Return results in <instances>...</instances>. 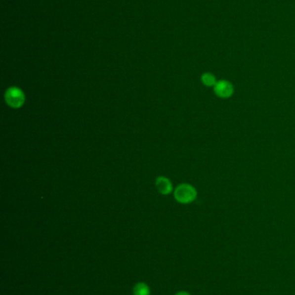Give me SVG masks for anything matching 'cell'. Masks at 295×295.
Instances as JSON below:
<instances>
[{"label":"cell","instance_id":"8992f818","mask_svg":"<svg viewBox=\"0 0 295 295\" xmlns=\"http://www.w3.org/2000/svg\"><path fill=\"white\" fill-rule=\"evenodd\" d=\"M202 83L208 87H214L217 82L215 76L211 73H205L201 76Z\"/></svg>","mask_w":295,"mask_h":295},{"label":"cell","instance_id":"277c9868","mask_svg":"<svg viewBox=\"0 0 295 295\" xmlns=\"http://www.w3.org/2000/svg\"><path fill=\"white\" fill-rule=\"evenodd\" d=\"M156 188L158 192L163 195H168L172 192V185L169 179L164 176H160L156 180Z\"/></svg>","mask_w":295,"mask_h":295},{"label":"cell","instance_id":"5b68a950","mask_svg":"<svg viewBox=\"0 0 295 295\" xmlns=\"http://www.w3.org/2000/svg\"><path fill=\"white\" fill-rule=\"evenodd\" d=\"M133 295H151L149 286L145 282H138L132 289Z\"/></svg>","mask_w":295,"mask_h":295},{"label":"cell","instance_id":"3957f363","mask_svg":"<svg viewBox=\"0 0 295 295\" xmlns=\"http://www.w3.org/2000/svg\"><path fill=\"white\" fill-rule=\"evenodd\" d=\"M214 92L217 96L222 99H229L234 93V86L228 80L221 79L218 80L214 86Z\"/></svg>","mask_w":295,"mask_h":295},{"label":"cell","instance_id":"52a82bcc","mask_svg":"<svg viewBox=\"0 0 295 295\" xmlns=\"http://www.w3.org/2000/svg\"><path fill=\"white\" fill-rule=\"evenodd\" d=\"M175 295H191V294L186 291H180V292H177Z\"/></svg>","mask_w":295,"mask_h":295},{"label":"cell","instance_id":"6da1fadb","mask_svg":"<svg viewBox=\"0 0 295 295\" xmlns=\"http://www.w3.org/2000/svg\"><path fill=\"white\" fill-rule=\"evenodd\" d=\"M198 195L197 190L195 189L194 186L187 184V183H183L179 185H177V188L174 191V198L177 200V202L181 204H190L193 202Z\"/></svg>","mask_w":295,"mask_h":295},{"label":"cell","instance_id":"7a4b0ae2","mask_svg":"<svg viewBox=\"0 0 295 295\" xmlns=\"http://www.w3.org/2000/svg\"><path fill=\"white\" fill-rule=\"evenodd\" d=\"M4 100L9 107L13 109H18L25 104V93L17 86H11L4 93Z\"/></svg>","mask_w":295,"mask_h":295}]
</instances>
